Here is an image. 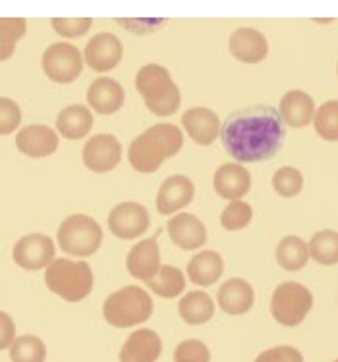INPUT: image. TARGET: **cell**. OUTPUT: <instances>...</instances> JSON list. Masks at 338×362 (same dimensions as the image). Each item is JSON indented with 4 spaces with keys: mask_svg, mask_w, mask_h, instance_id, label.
Listing matches in <instances>:
<instances>
[{
    "mask_svg": "<svg viewBox=\"0 0 338 362\" xmlns=\"http://www.w3.org/2000/svg\"><path fill=\"white\" fill-rule=\"evenodd\" d=\"M52 28L62 37H81L91 28V18H52Z\"/></svg>",
    "mask_w": 338,
    "mask_h": 362,
    "instance_id": "35",
    "label": "cell"
},
{
    "mask_svg": "<svg viewBox=\"0 0 338 362\" xmlns=\"http://www.w3.org/2000/svg\"><path fill=\"white\" fill-rule=\"evenodd\" d=\"M310 257L323 266L338 264V231L321 230L311 237Z\"/></svg>",
    "mask_w": 338,
    "mask_h": 362,
    "instance_id": "29",
    "label": "cell"
},
{
    "mask_svg": "<svg viewBox=\"0 0 338 362\" xmlns=\"http://www.w3.org/2000/svg\"><path fill=\"white\" fill-rule=\"evenodd\" d=\"M122 42L113 33H99L85 47V62L95 71H108L122 60Z\"/></svg>",
    "mask_w": 338,
    "mask_h": 362,
    "instance_id": "12",
    "label": "cell"
},
{
    "mask_svg": "<svg viewBox=\"0 0 338 362\" xmlns=\"http://www.w3.org/2000/svg\"><path fill=\"white\" fill-rule=\"evenodd\" d=\"M14 335H16L14 320H12L6 313H2V310H0V351H2V349H8L12 343L16 341Z\"/></svg>",
    "mask_w": 338,
    "mask_h": 362,
    "instance_id": "38",
    "label": "cell"
},
{
    "mask_svg": "<svg viewBox=\"0 0 338 362\" xmlns=\"http://www.w3.org/2000/svg\"><path fill=\"white\" fill-rule=\"evenodd\" d=\"M213 187L217 195L226 201H242V197L247 195L252 187V175L242 164H222L215 172Z\"/></svg>",
    "mask_w": 338,
    "mask_h": 362,
    "instance_id": "15",
    "label": "cell"
},
{
    "mask_svg": "<svg viewBox=\"0 0 338 362\" xmlns=\"http://www.w3.org/2000/svg\"><path fill=\"white\" fill-rule=\"evenodd\" d=\"M281 112L284 124L290 127H305L315 118V103L305 90H288L281 100Z\"/></svg>",
    "mask_w": 338,
    "mask_h": 362,
    "instance_id": "22",
    "label": "cell"
},
{
    "mask_svg": "<svg viewBox=\"0 0 338 362\" xmlns=\"http://www.w3.org/2000/svg\"><path fill=\"white\" fill-rule=\"evenodd\" d=\"M126 266L132 278L141 279V281L155 278L157 272L161 270V251H159L157 239L151 237L134 245L132 251L128 252Z\"/></svg>",
    "mask_w": 338,
    "mask_h": 362,
    "instance_id": "14",
    "label": "cell"
},
{
    "mask_svg": "<svg viewBox=\"0 0 338 362\" xmlns=\"http://www.w3.org/2000/svg\"><path fill=\"white\" fill-rule=\"evenodd\" d=\"M196 187L193 181L186 175H170L169 180L162 181L159 195H157V210L162 216H169L172 212L188 206L193 199Z\"/></svg>",
    "mask_w": 338,
    "mask_h": 362,
    "instance_id": "13",
    "label": "cell"
},
{
    "mask_svg": "<svg viewBox=\"0 0 338 362\" xmlns=\"http://www.w3.org/2000/svg\"><path fill=\"white\" fill-rule=\"evenodd\" d=\"M310 247L298 235L282 237L276 245V262L288 272L302 270L310 260Z\"/></svg>",
    "mask_w": 338,
    "mask_h": 362,
    "instance_id": "27",
    "label": "cell"
},
{
    "mask_svg": "<svg viewBox=\"0 0 338 362\" xmlns=\"http://www.w3.org/2000/svg\"><path fill=\"white\" fill-rule=\"evenodd\" d=\"M87 103L99 114H114L124 105V89L113 77H99L87 89Z\"/></svg>",
    "mask_w": 338,
    "mask_h": 362,
    "instance_id": "21",
    "label": "cell"
},
{
    "mask_svg": "<svg viewBox=\"0 0 338 362\" xmlns=\"http://www.w3.org/2000/svg\"><path fill=\"white\" fill-rule=\"evenodd\" d=\"M14 262L23 270H41L55 260V243L52 239L41 233L23 235L14 245Z\"/></svg>",
    "mask_w": 338,
    "mask_h": 362,
    "instance_id": "10",
    "label": "cell"
},
{
    "mask_svg": "<svg viewBox=\"0 0 338 362\" xmlns=\"http://www.w3.org/2000/svg\"><path fill=\"white\" fill-rule=\"evenodd\" d=\"M16 145L29 158H45L57 153L58 135L47 126H28L16 135Z\"/></svg>",
    "mask_w": 338,
    "mask_h": 362,
    "instance_id": "18",
    "label": "cell"
},
{
    "mask_svg": "<svg viewBox=\"0 0 338 362\" xmlns=\"http://www.w3.org/2000/svg\"><path fill=\"white\" fill-rule=\"evenodd\" d=\"M149 228V212L137 202H120L108 214V230L120 239H135Z\"/></svg>",
    "mask_w": 338,
    "mask_h": 362,
    "instance_id": "11",
    "label": "cell"
},
{
    "mask_svg": "<svg viewBox=\"0 0 338 362\" xmlns=\"http://www.w3.org/2000/svg\"><path fill=\"white\" fill-rule=\"evenodd\" d=\"M254 218V210L244 201H232L220 214V223L228 231H238L246 228Z\"/></svg>",
    "mask_w": 338,
    "mask_h": 362,
    "instance_id": "34",
    "label": "cell"
},
{
    "mask_svg": "<svg viewBox=\"0 0 338 362\" xmlns=\"http://www.w3.org/2000/svg\"><path fill=\"white\" fill-rule=\"evenodd\" d=\"M230 52L236 60L244 64H257L265 60L269 45L265 35L254 28H240L230 35Z\"/></svg>",
    "mask_w": 338,
    "mask_h": 362,
    "instance_id": "19",
    "label": "cell"
},
{
    "mask_svg": "<svg viewBox=\"0 0 338 362\" xmlns=\"http://www.w3.org/2000/svg\"><path fill=\"white\" fill-rule=\"evenodd\" d=\"M286 129L281 112L255 105L232 112L220 127L225 151L236 162H261L273 158L284 145Z\"/></svg>",
    "mask_w": 338,
    "mask_h": 362,
    "instance_id": "1",
    "label": "cell"
},
{
    "mask_svg": "<svg viewBox=\"0 0 338 362\" xmlns=\"http://www.w3.org/2000/svg\"><path fill=\"white\" fill-rule=\"evenodd\" d=\"M43 71L57 83L76 81L84 70V60L79 50L70 42H55L45 50L41 60Z\"/></svg>",
    "mask_w": 338,
    "mask_h": 362,
    "instance_id": "8",
    "label": "cell"
},
{
    "mask_svg": "<svg viewBox=\"0 0 338 362\" xmlns=\"http://www.w3.org/2000/svg\"><path fill=\"white\" fill-rule=\"evenodd\" d=\"M174 362H191V361H186V358H174Z\"/></svg>",
    "mask_w": 338,
    "mask_h": 362,
    "instance_id": "39",
    "label": "cell"
},
{
    "mask_svg": "<svg viewBox=\"0 0 338 362\" xmlns=\"http://www.w3.org/2000/svg\"><path fill=\"white\" fill-rule=\"evenodd\" d=\"M217 300L226 314H232V316L246 314L254 305V287L242 278L228 279L219 289Z\"/></svg>",
    "mask_w": 338,
    "mask_h": 362,
    "instance_id": "23",
    "label": "cell"
},
{
    "mask_svg": "<svg viewBox=\"0 0 338 362\" xmlns=\"http://www.w3.org/2000/svg\"><path fill=\"white\" fill-rule=\"evenodd\" d=\"M184 135L172 124H155L132 141L128 148V160L140 174H153L161 168L164 158L180 153Z\"/></svg>",
    "mask_w": 338,
    "mask_h": 362,
    "instance_id": "2",
    "label": "cell"
},
{
    "mask_svg": "<svg viewBox=\"0 0 338 362\" xmlns=\"http://www.w3.org/2000/svg\"><path fill=\"white\" fill-rule=\"evenodd\" d=\"M93 116L89 108L84 105H72L60 110L57 118V129L62 137L78 141L91 132Z\"/></svg>",
    "mask_w": 338,
    "mask_h": 362,
    "instance_id": "24",
    "label": "cell"
},
{
    "mask_svg": "<svg viewBox=\"0 0 338 362\" xmlns=\"http://www.w3.org/2000/svg\"><path fill=\"white\" fill-rule=\"evenodd\" d=\"M45 281L50 291L60 299L78 303L93 289L91 266L84 260L55 258L45 272Z\"/></svg>",
    "mask_w": 338,
    "mask_h": 362,
    "instance_id": "4",
    "label": "cell"
},
{
    "mask_svg": "<svg viewBox=\"0 0 338 362\" xmlns=\"http://www.w3.org/2000/svg\"><path fill=\"white\" fill-rule=\"evenodd\" d=\"M162 341L153 329H137L120 349V362H157Z\"/></svg>",
    "mask_w": 338,
    "mask_h": 362,
    "instance_id": "20",
    "label": "cell"
},
{
    "mask_svg": "<svg viewBox=\"0 0 338 362\" xmlns=\"http://www.w3.org/2000/svg\"><path fill=\"white\" fill-rule=\"evenodd\" d=\"M47 347L37 335H21L10 345L12 362H45Z\"/></svg>",
    "mask_w": 338,
    "mask_h": 362,
    "instance_id": "30",
    "label": "cell"
},
{
    "mask_svg": "<svg viewBox=\"0 0 338 362\" xmlns=\"http://www.w3.org/2000/svg\"><path fill=\"white\" fill-rule=\"evenodd\" d=\"M135 87L155 116H170L180 108V89L172 81L169 70L159 64L143 66L135 76Z\"/></svg>",
    "mask_w": 338,
    "mask_h": 362,
    "instance_id": "3",
    "label": "cell"
},
{
    "mask_svg": "<svg viewBox=\"0 0 338 362\" xmlns=\"http://www.w3.org/2000/svg\"><path fill=\"white\" fill-rule=\"evenodd\" d=\"M222 270H225L222 257L215 251L199 252L188 264V276L199 287H209L215 281H219Z\"/></svg>",
    "mask_w": 338,
    "mask_h": 362,
    "instance_id": "25",
    "label": "cell"
},
{
    "mask_svg": "<svg viewBox=\"0 0 338 362\" xmlns=\"http://www.w3.org/2000/svg\"><path fill=\"white\" fill-rule=\"evenodd\" d=\"M337 71H338V66H337Z\"/></svg>",
    "mask_w": 338,
    "mask_h": 362,
    "instance_id": "40",
    "label": "cell"
},
{
    "mask_svg": "<svg viewBox=\"0 0 338 362\" xmlns=\"http://www.w3.org/2000/svg\"><path fill=\"white\" fill-rule=\"evenodd\" d=\"M103 314L106 322L114 327L137 326L151 318L153 300L145 289L137 286H126L106 297Z\"/></svg>",
    "mask_w": 338,
    "mask_h": 362,
    "instance_id": "5",
    "label": "cell"
},
{
    "mask_svg": "<svg viewBox=\"0 0 338 362\" xmlns=\"http://www.w3.org/2000/svg\"><path fill=\"white\" fill-rule=\"evenodd\" d=\"M313 124L321 139L338 141V100H327L319 106Z\"/></svg>",
    "mask_w": 338,
    "mask_h": 362,
    "instance_id": "32",
    "label": "cell"
},
{
    "mask_svg": "<svg viewBox=\"0 0 338 362\" xmlns=\"http://www.w3.org/2000/svg\"><path fill=\"white\" fill-rule=\"evenodd\" d=\"M303 187V175L300 170L292 166H284L281 170H276V174L273 175V189L284 199L300 195V191Z\"/></svg>",
    "mask_w": 338,
    "mask_h": 362,
    "instance_id": "33",
    "label": "cell"
},
{
    "mask_svg": "<svg viewBox=\"0 0 338 362\" xmlns=\"http://www.w3.org/2000/svg\"><path fill=\"white\" fill-rule=\"evenodd\" d=\"M182 126L198 145H211L220 135L219 116L205 106H196L184 112Z\"/></svg>",
    "mask_w": 338,
    "mask_h": 362,
    "instance_id": "17",
    "label": "cell"
},
{
    "mask_svg": "<svg viewBox=\"0 0 338 362\" xmlns=\"http://www.w3.org/2000/svg\"><path fill=\"white\" fill-rule=\"evenodd\" d=\"M313 307V295L298 281H284L273 291L271 314L282 326H298Z\"/></svg>",
    "mask_w": 338,
    "mask_h": 362,
    "instance_id": "7",
    "label": "cell"
},
{
    "mask_svg": "<svg viewBox=\"0 0 338 362\" xmlns=\"http://www.w3.org/2000/svg\"><path fill=\"white\" fill-rule=\"evenodd\" d=\"M21 112L20 106L16 105L12 98L0 97V135L12 133L20 126Z\"/></svg>",
    "mask_w": 338,
    "mask_h": 362,
    "instance_id": "36",
    "label": "cell"
},
{
    "mask_svg": "<svg viewBox=\"0 0 338 362\" xmlns=\"http://www.w3.org/2000/svg\"><path fill=\"white\" fill-rule=\"evenodd\" d=\"M167 230H169V235L174 245L184 251H196L207 241V230H205L203 222L188 212L170 218Z\"/></svg>",
    "mask_w": 338,
    "mask_h": 362,
    "instance_id": "16",
    "label": "cell"
},
{
    "mask_svg": "<svg viewBox=\"0 0 338 362\" xmlns=\"http://www.w3.org/2000/svg\"><path fill=\"white\" fill-rule=\"evenodd\" d=\"M334 362H338V361H334Z\"/></svg>",
    "mask_w": 338,
    "mask_h": 362,
    "instance_id": "41",
    "label": "cell"
},
{
    "mask_svg": "<svg viewBox=\"0 0 338 362\" xmlns=\"http://www.w3.org/2000/svg\"><path fill=\"white\" fill-rule=\"evenodd\" d=\"M28 21L23 18H0V62L14 54L16 41L26 35Z\"/></svg>",
    "mask_w": 338,
    "mask_h": 362,
    "instance_id": "31",
    "label": "cell"
},
{
    "mask_svg": "<svg viewBox=\"0 0 338 362\" xmlns=\"http://www.w3.org/2000/svg\"><path fill=\"white\" fill-rule=\"evenodd\" d=\"M58 245L66 255L89 257L97 251L103 241V230L91 216L74 214L60 223L57 233Z\"/></svg>",
    "mask_w": 338,
    "mask_h": 362,
    "instance_id": "6",
    "label": "cell"
},
{
    "mask_svg": "<svg viewBox=\"0 0 338 362\" xmlns=\"http://www.w3.org/2000/svg\"><path fill=\"white\" fill-rule=\"evenodd\" d=\"M147 287L153 293H157L159 297L164 299H174L178 295H182L184 287H186V279L184 274L178 270L176 266H161V270L157 272V276L153 279L145 281Z\"/></svg>",
    "mask_w": 338,
    "mask_h": 362,
    "instance_id": "28",
    "label": "cell"
},
{
    "mask_svg": "<svg viewBox=\"0 0 338 362\" xmlns=\"http://www.w3.org/2000/svg\"><path fill=\"white\" fill-rule=\"evenodd\" d=\"M255 362H303V356L296 347L282 345V347L263 351V353L255 358Z\"/></svg>",
    "mask_w": 338,
    "mask_h": 362,
    "instance_id": "37",
    "label": "cell"
},
{
    "mask_svg": "<svg viewBox=\"0 0 338 362\" xmlns=\"http://www.w3.org/2000/svg\"><path fill=\"white\" fill-rule=\"evenodd\" d=\"M178 313L191 326L207 324L215 314V303L205 291H190L178 303Z\"/></svg>",
    "mask_w": 338,
    "mask_h": 362,
    "instance_id": "26",
    "label": "cell"
},
{
    "mask_svg": "<svg viewBox=\"0 0 338 362\" xmlns=\"http://www.w3.org/2000/svg\"><path fill=\"white\" fill-rule=\"evenodd\" d=\"M122 146L114 135H93L84 146V164L95 174H106L120 164Z\"/></svg>",
    "mask_w": 338,
    "mask_h": 362,
    "instance_id": "9",
    "label": "cell"
}]
</instances>
